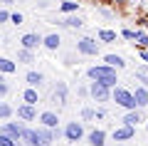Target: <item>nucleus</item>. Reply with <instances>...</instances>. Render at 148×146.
I'll list each match as a JSON object with an SVG mask.
<instances>
[{
    "instance_id": "nucleus-31",
    "label": "nucleus",
    "mask_w": 148,
    "mask_h": 146,
    "mask_svg": "<svg viewBox=\"0 0 148 146\" xmlns=\"http://www.w3.org/2000/svg\"><path fill=\"white\" fill-rule=\"evenodd\" d=\"M10 22H12V25H22V15H20V12H12V15H10Z\"/></svg>"
},
{
    "instance_id": "nucleus-29",
    "label": "nucleus",
    "mask_w": 148,
    "mask_h": 146,
    "mask_svg": "<svg viewBox=\"0 0 148 146\" xmlns=\"http://www.w3.org/2000/svg\"><path fill=\"white\" fill-rule=\"evenodd\" d=\"M8 92H10V84H8V82H5V79L0 77V99H3V97H5V94H8Z\"/></svg>"
},
{
    "instance_id": "nucleus-23",
    "label": "nucleus",
    "mask_w": 148,
    "mask_h": 146,
    "mask_svg": "<svg viewBox=\"0 0 148 146\" xmlns=\"http://www.w3.org/2000/svg\"><path fill=\"white\" fill-rule=\"evenodd\" d=\"M133 42H136L138 50H148V32L136 30V35H133Z\"/></svg>"
},
{
    "instance_id": "nucleus-14",
    "label": "nucleus",
    "mask_w": 148,
    "mask_h": 146,
    "mask_svg": "<svg viewBox=\"0 0 148 146\" xmlns=\"http://www.w3.org/2000/svg\"><path fill=\"white\" fill-rule=\"evenodd\" d=\"M104 64L119 72V69H123V67H126V60H123L121 55H104Z\"/></svg>"
},
{
    "instance_id": "nucleus-38",
    "label": "nucleus",
    "mask_w": 148,
    "mask_h": 146,
    "mask_svg": "<svg viewBox=\"0 0 148 146\" xmlns=\"http://www.w3.org/2000/svg\"><path fill=\"white\" fill-rule=\"evenodd\" d=\"M146 129H148V121H146Z\"/></svg>"
},
{
    "instance_id": "nucleus-36",
    "label": "nucleus",
    "mask_w": 148,
    "mask_h": 146,
    "mask_svg": "<svg viewBox=\"0 0 148 146\" xmlns=\"http://www.w3.org/2000/svg\"><path fill=\"white\" fill-rule=\"evenodd\" d=\"M0 3H3V5H10V3H15V0H0Z\"/></svg>"
},
{
    "instance_id": "nucleus-21",
    "label": "nucleus",
    "mask_w": 148,
    "mask_h": 146,
    "mask_svg": "<svg viewBox=\"0 0 148 146\" xmlns=\"http://www.w3.org/2000/svg\"><path fill=\"white\" fill-rule=\"evenodd\" d=\"M59 27H82L84 25V17L82 15H69L67 20H62V22H57Z\"/></svg>"
},
{
    "instance_id": "nucleus-20",
    "label": "nucleus",
    "mask_w": 148,
    "mask_h": 146,
    "mask_svg": "<svg viewBox=\"0 0 148 146\" xmlns=\"http://www.w3.org/2000/svg\"><path fill=\"white\" fill-rule=\"evenodd\" d=\"M15 72H17V64L10 57H0V74H15Z\"/></svg>"
},
{
    "instance_id": "nucleus-7",
    "label": "nucleus",
    "mask_w": 148,
    "mask_h": 146,
    "mask_svg": "<svg viewBox=\"0 0 148 146\" xmlns=\"http://www.w3.org/2000/svg\"><path fill=\"white\" fill-rule=\"evenodd\" d=\"M114 141H119V144H126V141H131V139H136V126H126V124H121V126H116L114 129Z\"/></svg>"
},
{
    "instance_id": "nucleus-8",
    "label": "nucleus",
    "mask_w": 148,
    "mask_h": 146,
    "mask_svg": "<svg viewBox=\"0 0 148 146\" xmlns=\"http://www.w3.org/2000/svg\"><path fill=\"white\" fill-rule=\"evenodd\" d=\"M20 45H22V50H30V52H35L37 47L42 45V35H40V32H27V35H22Z\"/></svg>"
},
{
    "instance_id": "nucleus-25",
    "label": "nucleus",
    "mask_w": 148,
    "mask_h": 146,
    "mask_svg": "<svg viewBox=\"0 0 148 146\" xmlns=\"http://www.w3.org/2000/svg\"><path fill=\"white\" fill-rule=\"evenodd\" d=\"M59 10L62 12H77L79 10V3L77 0H64V3H59Z\"/></svg>"
},
{
    "instance_id": "nucleus-27",
    "label": "nucleus",
    "mask_w": 148,
    "mask_h": 146,
    "mask_svg": "<svg viewBox=\"0 0 148 146\" xmlns=\"http://www.w3.org/2000/svg\"><path fill=\"white\" fill-rule=\"evenodd\" d=\"M12 114H15V109H12L10 104H5V102H0V121H5V119H10Z\"/></svg>"
},
{
    "instance_id": "nucleus-16",
    "label": "nucleus",
    "mask_w": 148,
    "mask_h": 146,
    "mask_svg": "<svg viewBox=\"0 0 148 146\" xmlns=\"http://www.w3.org/2000/svg\"><path fill=\"white\" fill-rule=\"evenodd\" d=\"M67 84L64 82H57V87H54V92H52V99L57 102V104H67Z\"/></svg>"
},
{
    "instance_id": "nucleus-28",
    "label": "nucleus",
    "mask_w": 148,
    "mask_h": 146,
    "mask_svg": "<svg viewBox=\"0 0 148 146\" xmlns=\"http://www.w3.org/2000/svg\"><path fill=\"white\" fill-rule=\"evenodd\" d=\"M82 119H84V121H89V119H96V109H91V107L82 109Z\"/></svg>"
},
{
    "instance_id": "nucleus-18",
    "label": "nucleus",
    "mask_w": 148,
    "mask_h": 146,
    "mask_svg": "<svg viewBox=\"0 0 148 146\" xmlns=\"http://www.w3.org/2000/svg\"><path fill=\"white\" fill-rule=\"evenodd\" d=\"M25 79H27V84H30L32 89H37L40 84L45 82V74H42V72H35V69H30V72L25 74Z\"/></svg>"
},
{
    "instance_id": "nucleus-6",
    "label": "nucleus",
    "mask_w": 148,
    "mask_h": 146,
    "mask_svg": "<svg viewBox=\"0 0 148 146\" xmlns=\"http://www.w3.org/2000/svg\"><path fill=\"white\" fill-rule=\"evenodd\" d=\"M22 126L25 124H17V121H3V124H0V134L8 136V139H12L17 144V141H20V134H22Z\"/></svg>"
},
{
    "instance_id": "nucleus-34",
    "label": "nucleus",
    "mask_w": 148,
    "mask_h": 146,
    "mask_svg": "<svg viewBox=\"0 0 148 146\" xmlns=\"http://www.w3.org/2000/svg\"><path fill=\"white\" fill-rule=\"evenodd\" d=\"M8 20H10V12H8V10H0V22H8Z\"/></svg>"
},
{
    "instance_id": "nucleus-37",
    "label": "nucleus",
    "mask_w": 148,
    "mask_h": 146,
    "mask_svg": "<svg viewBox=\"0 0 148 146\" xmlns=\"http://www.w3.org/2000/svg\"><path fill=\"white\" fill-rule=\"evenodd\" d=\"M116 146H126V144H116Z\"/></svg>"
},
{
    "instance_id": "nucleus-19",
    "label": "nucleus",
    "mask_w": 148,
    "mask_h": 146,
    "mask_svg": "<svg viewBox=\"0 0 148 146\" xmlns=\"http://www.w3.org/2000/svg\"><path fill=\"white\" fill-rule=\"evenodd\" d=\"M37 102H40V94H37V89L27 87L25 92H22V104H30V107H35Z\"/></svg>"
},
{
    "instance_id": "nucleus-12",
    "label": "nucleus",
    "mask_w": 148,
    "mask_h": 146,
    "mask_svg": "<svg viewBox=\"0 0 148 146\" xmlns=\"http://www.w3.org/2000/svg\"><path fill=\"white\" fill-rule=\"evenodd\" d=\"M86 144L89 146H104L106 144V131L104 129H91L86 134Z\"/></svg>"
},
{
    "instance_id": "nucleus-30",
    "label": "nucleus",
    "mask_w": 148,
    "mask_h": 146,
    "mask_svg": "<svg viewBox=\"0 0 148 146\" xmlns=\"http://www.w3.org/2000/svg\"><path fill=\"white\" fill-rule=\"evenodd\" d=\"M133 35H136V30H128V27H126V30H121V37H123V40H128V42H133Z\"/></svg>"
},
{
    "instance_id": "nucleus-9",
    "label": "nucleus",
    "mask_w": 148,
    "mask_h": 146,
    "mask_svg": "<svg viewBox=\"0 0 148 146\" xmlns=\"http://www.w3.org/2000/svg\"><path fill=\"white\" fill-rule=\"evenodd\" d=\"M131 94H133V107L136 109H146L148 107V87H141L138 84L136 89H131Z\"/></svg>"
},
{
    "instance_id": "nucleus-32",
    "label": "nucleus",
    "mask_w": 148,
    "mask_h": 146,
    "mask_svg": "<svg viewBox=\"0 0 148 146\" xmlns=\"http://www.w3.org/2000/svg\"><path fill=\"white\" fill-rule=\"evenodd\" d=\"M0 146H15V141H12V139H8V136H3V134H0Z\"/></svg>"
},
{
    "instance_id": "nucleus-26",
    "label": "nucleus",
    "mask_w": 148,
    "mask_h": 146,
    "mask_svg": "<svg viewBox=\"0 0 148 146\" xmlns=\"http://www.w3.org/2000/svg\"><path fill=\"white\" fill-rule=\"evenodd\" d=\"M17 60H20V62H25V64H32V62H35V52H30V50H22V47H20Z\"/></svg>"
},
{
    "instance_id": "nucleus-39",
    "label": "nucleus",
    "mask_w": 148,
    "mask_h": 146,
    "mask_svg": "<svg viewBox=\"0 0 148 146\" xmlns=\"http://www.w3.org/2000/svg\"><path fill=\"white\" fill-rule=\"evenodd\" d=\"M0 102H3V99H0Z\"/></svg>"
},
{
    "instance_id": "nucleus-35",
    "label": "nucleus",
    "mask_w": 148,
    "mask_h": 146,
    "mask_svg": "<svg viewBox=\"0 0 148 146\" xmlns=\"http://www.w3.org/2000/svg\"><path fill=\"white\" fill-rule=\"evenodd\" d=\"M126 0H111V5H123Z\"/></svg>"
},
{
    "instance_id": "nucleus-1",
    "label": "nucleus",
    "mask_w": 148,
    "mask_h": 146,
    "mask_svg": "<svg viewBox=\"0 0 148 146\" xmlns=\"http://www.w3.org/2000/svg\"><path fill=\"white\" fill-rule=\"evenodd\" d=\"M86 77H89L91 82H99V84H104V87H109V89H114L119 84V72H116V69H111V67H106L104 62L89 67V69H86Z\"/></svg>"
},
{
    "instance_id": "nucleus-17",
    "label": "nucleus",
    "mask_w": 148,
    "mask_h": 146,
    "mask_svg": "<svg viewBox=\"0 0 148 146\" xmlns=\"http://www.w3.org/2000/svg\"><path fill=\"white\" fill-rule=\"evenodd\" d=\"M59 45H62V40H59V35L57 32H52V35H45L42 37V47H47V50H59Z\"/></svg>"
},
{
    "instance_id": "nucleus-4",
    "label": "nucleus",
    "mask_w": 148,
    "mask_h": 146,
    "mask_svg": "<svg viewBox=\"0 0 148 146\" xmlns=\"http://www.w3.org/2000/svg\"><path fill=\"white\" fill-rule=\"evenodd\" d=\"M77 52L84 55V57H96L99 55V42L94 37H82V40H77Z\"/></svg>"
},
{
    "instance_id": "nucleus-33",
    "label": "nucleus",
    "mask_w": 148,
    "mask_h": 146,
    "mask_svg": "<svg viewBox=\"0 0 148 146\" xmlns=\"http://www.w3.org/2000/svg\"><path fill=\"white\" fill-rule=\"evenodd\" d=\"M138 55H141L143 64H146V67H148V50H138Z\"/></svg>"
},
{
    "instance_id": "nucleus-22",
    "label": "nucleus",
    "mask_w": 148,
    "mask_h": 146,
    "mask_svg": "<svg viewBox=\"0 0 148 146\" xmlns=\"http://www.w3.org/2000/svg\"><path fill=\"white\" fill-rule=\"evenodd\" d=\"M133 77L141 82V87H148V67H146V64H138L136 72H133Z\"/></svg>"
},
{
    "instance_id": "nucleus-24",
    "label": "nucleus",
    "mask_w": 148,
    "mask_h": 146,
    "mask_svg": "<svg viewBox=\"0 0 148 146\" xmlns=\"http://www.w3.org/2000/svg\"><path fill=\"white\" fill-rule=\"evenodd\" d=\"M116 32L114 30H99V42H104V45H111V42H116Z\"/></svg>"
},
{
    "instance_id": "nucleus-2",
    "label": "nucleus",
    "mask_w": 148,
    "mask_h": 146,
    "mask_svg": "<svg viewBox=\"0 0 148 146\" xmlns=\"http://www.w3.org/2000/svg\"><path fill=\"white\" fill-rule=\"evenodd\" d=\"M111 102H116V107H121V109H126V111L136 109V107H133V94H131V89L121 87V84H116V87L111 89Z\"/></svg>"
},
{
    "instance_id": "nucleus-11",
    "label": "nucleus",
    "mask_w": 148,
    "mask_h": 146,
    "mask_svg": "<svg viewBox=\"0 0 148 146\" xmlns=\"http://www.w3.org/2000/svg\"><path fill=\"white\" fill-rule=\"evenodd\" d=\"M15 114H17V119H22V121H35L37 119V109L30 107V104H20L15 109Z\"/></svg>"
},
{
    "instance_id": "nucleus-10",
    "label": "nucleus",
    "mask_w": 148,
    "mask_h": 146,
    "mask_svg": "<svg viewBox=\"0 0 148 146\" xmlns=\"http://www.w3.org/2000/svg\"><path fill=\"white\" fill-rule=\"evenodd\" d=\"M37 141L40 146H52V141L57 139V129H45V126H37Z\"/></svg>"
},
{
    "instance_id": "nucleus-15",
    "label": "nucleus",
    "mask_w": 148,
    "mask_h": 146,
    "mask_svg": "<svg viewBox=\"0 0 148 146\" xmlns=\"http://www.w3.org/2000/svg\"><path fill=\"white\" fill-rule=\"evenodd\" d=\"M40 121H42L45 129H57L59 126V116L54 114V111H42V114H40Z\"/></svg>"
},
{
    "instance_id": "nucleus-5",
    "label": "nucleus",
    "mask_w": 148,
    "mask_h": 146,
    "mask_svg": "<svg viewBox=\"0 0 148 146\" xmlns=\"http://www.w3.org/2000/svg\"><path fill=\"white\" fill-rule=\"evenodd\" d=\"M64 139H67L69 144L82 141L84 139V124H82V121H67V126H64Z\"/></svg>"
},
{
    "instance_id": "nucleus-3",
    "label": "nucleus",
    "mask_w": 148,
    "mask_h": 146,
    "mask_svg": "<svg viewBox=\"0 0 148 146\" xmlns=\"http://www.w3.org/2000/svg\"><path fill=\"white\" fill-rule=\"evenodd\" d=\"M89 97L96 104H106V102H111V89L99 82H89Z\"/></svg>"
},
{
    "instance_id": "nucleus-13",
    "label": "nucleus",
    "mask_w": 148,
    "mask_h": 146,
    "mask_svg": "<svg viewBox=\"0 0 148 146\" xmlns=\"http://www.w3.org/2000/svg\"><path fill=\"white\" fill-rule=\"evenodd\" d=\"M143 121V109H131L123 114V124L126 126H138Z\"/></svg>"
}]
</instances>
